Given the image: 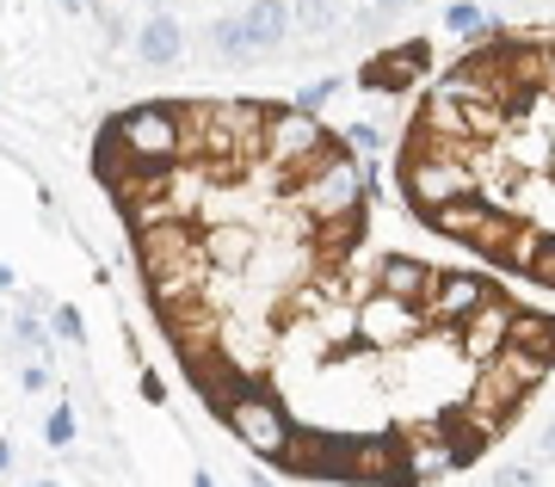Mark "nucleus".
<instances>
[{"label": "nucleus", "instance_id": "17", "mask_svg": "<svg viewBox=\"0 0 555 487\" xmlns=\"http://www.w3.org/2000/svg\"><path fill=\"white\" fill-rule=\"evenodd\" d=\"M537 463H555V420L543 426V438H537Z\"/></svg>", "mask_w": 555, "mask_h": 487}, {"label": "nucleus", "instance_id": "18", "mask_svg": "<svg viewBox=\"0 0 555 487\" xmlns=\"http://www.w3.org/2000/svg\"><path fill=\"white\" fill-rule=\"evenodd\" d=\"M371 7H377V13H396V7H408V0H371Z\"/></svg>", "mask_w": 555, "mask_h": 487}, {"label": "nucleus", "instance_id": "2", "mask_svg": "<svg viewBox=\"0 0 555 487\" xmlns=\"http://www.w3.org/2000/svg\"><path fill=\"white\" fill-rule=\"evenodd\" d=\"M420 328H426V309H420V303H401V296L377 291L358 309V333H364L371 346H408V339H420Z\"/></svg>", "mask_w": 555, "mask_h": 487}, {"label": "nucleus", "instance_id": "22", "mask_svg": "<svg viewBox=\"0 0 555 487\" xmlns=\"http://www.w3.org/2000/svg\"><path fill=\"white\" fill-rule=\"evenodd\" d=\"M43 487H56V482H43Z\"/></svg>", "mask_w": 555, "mask_h": 487}, {"label": "nucleus", "instance_id": "14", "mask_svg": "<svg viewBox=\"0 0 555 487\" xmlns=\"http://www.w3.org/2000/svg\"><path fill=\"white\" fill-rule=\"evenodd\" d=\"M346 137H352L358 149H364V155H377V149H383V137H377V130H371V124H352V130H346Z\"/></svg>", "mask_w": 555, "mask_h": 487}, {"label": "nucleus", "instance_id": "5", "mask_svg": "<svg viewBox=\"0 0 555 487\" xmlns=\"http://www.w3.org/2000/svg\"><path fill=\"white\" fill-rule=\"evenodd\" d=\"M494 296V284H481V278H463V272H438L433 296H426V321H463L469 309H481Z\"/></svg>", "mask_w": 555, "mask_h": 487}, {"label": "nucleus", "instance_id": "12", "mask_svg": "<svg viewBox=\"0 0 555 487\" xmlns=\"http://www.w3.org/2000/svg\"><path fill=\"white\" fill-rule=\"evenodd\" d=\"M537 482H543V475H537V463H506L494 475V487H537Z\"/></svg>", "mask_w": 555, "mask_h": 487}, {"label": "nucleus", "instance_id": "4", "mask_svg": "<svg viewBox=\"0 0 555 487\" xmlns=\"http://www.w3.org/2000/svg\"><path fill=\"white\" fill-rule=\"evenodd\" d=\"M433 68V43H401V50H389V56L364 62V75H358V87H371V93H408L420 75Z\"/></svg>", "mask_w": 555, "mask_h": 487}, {"label": "nucleus", "instance_id": "1", "mask_svg": "<svg viewBox=\"0 0 555 487\" xmlns=\"http://www.w3.org/2000/svg\"><path fill=\"white\" fill-rule=\"evenodd\" d=\"M401 185H408V204L426 216V210H438V204H451V197L476 192V174H469V161H456V155L408 149V161H401Z\"/></svg>", "mask_w": 555, "mask_h": 487}, {"label": "nucleus", "instance_id": "10", "mask_svg": "<svg viewBox=\"0 0 555 487\" xmlns=\"http://www.w3.org/2000/svg\"><path fill=\"white\" fill-rule=\"evenodd\" d=\"M444 25H451V31H463V38H494V20H488L481 7H469V0H463V7H451V13H444Z\"/></svg>", "mask_w": 555, "mask_h": 487}, {"label": "nucleus", "instance_id": "19", "mask_svg": "<svg viewBox=\"0 0 555 487\" xmlns=\"http://www.w3.org/2000/svg\"><path fill=\"white\" fill-rule=\"evenodd\" d=\"M192 487H217V482H210V475H204V469H198V475H192Z\"/></svg>", "mask_w": 555, "mask_h": 487}, {"label": "nucleus", "instance_id": "21", "mask_svg": "<svg viewBox=\"0 0 555 487\" xmlns=\"http://www.w3.org/2000/svg\"><path fill=\"white\" fill-rule=\"evenodd\" d=\"M0 284H13V272H7V266H0Z\"/></svg>", "mask_w": 555, "mask_h": 487}, {"label": "nucleus", "instance_id": "6", "mask_svg": "<svg viewBox=\"0 0 555 487\" xmlns=\"http://www.w3.org/2000/svg\"><path fill=\"white\" fill-rule=\"evenodd\" d=\"M433 284H438V272H433V266H420V259H408V254H389V259H383V272H377V291L383 296H401V303H420V309H426Z\"/></svg>", "mask_w": 555, "mask_h": 487}, {"label": "nucleus", "instance_id": "3", "mask_svg": "<svg viewBox=\"0 0 555 487\" xmlns=\"http://www.w3.org/2000/svg\"><path fill=\"white\" fill-rule=\"evenodd\" d=\"M229 413V426H235L241 445H254L259 457H284L291 450V432H284V413L266 401V395H241L235 408H222Z\"/></svg>", "mask_w": 555, "mask_h": 487}, {"label": "nucleus", "instance_id": "8", "mask_svg": "<svg viewBox=\"0 0 555 487\" xmlns=\"http://www.w3.org/2000/svg\"><path fill=\"white\" fill-rule=\"evenodd\" d=\"M241 31H247L254 50H272V43H284V31H291V7H284V0H254V7L241 13Z\"/></svg>", "mask_w": 555, "mask_h": 487}, {"label": "nucleus", "instance_id": "15", "mask_svg": "<svg viewBox=\"0 0 555 487\" xmlns=\"http://www.w3.org/2000/svg\"><path fill=\"white\" fill-rule=\"evenodd\" d=\"M339 93V75H327V80H315L309 93H302V105H321V99H334Z\"/></svg>", "mask_w": 555, "mask_h": 487}, {"label": "nucleus", "instance_id": "16", "mask_svg": "<svg viewBox=\"0 0 555 487\" xmlns=\"http://www.w3.org/2000/svg\"><path fill=\"white\" fill-rule=\"evenodd\" d=\"M56 333H62V339H80V315L75 309H56Z\"/></svg>", "mask_w": 555, "mask_h": 487}, {"label": "nucleus", "instance_id": "11", "mask_svg": "<svg viewBox=\"0 0 555 487\" xmlns=\"http://www.w3.org/2000/svg\"><path fill=\"white\" fill-rule=\"evenodd\" d=\"M210 43H217V56H229V62H241L254 43H247V31H241V20H217L210 25Z\"/></svg>", "mask_w": 555, "mask_h": 487}, {"label": "nucleus", "instance_id": "9", "mask_svg": "<svg viewBox=\"0 0 555 487\" xmlns=\"http://www.w3.org/2000/svg\"><path fill=\"white\" fill-rule=\"evenodd\" d=\"M291 25H302V31H334L339 25V0H297V13H291Z\"/></svg>", "mask_w": 555, "mask_h": 487}, {"label": "nucleus", "instance_id": "20", "mask_svg": "<svg viewBox=\"0 0 555 487\" xmlns=\"http://www.w3.org/2000/svg\"><path fill=\"white\" fill-rule=\"evenodd\" d=\"M7 463H13V450H7V445H0V469H7Z\"/></svg>", "mask_w": 555, "mask_h": 487}, {"label": "nucleus", "instance_id": "7", "mask_svg": "<svg viewBox=\"0 0 555 487\" xmlns=\"http://www.w3.org/2000/svg\"><path fill=\"white\" fill-rule=\"evenodd\" d=\"M137 50H142V62H155V68H167V62L185 50V25L167 13V7H155L149 20H142V31H137Z\"/></svg>", "mask_w": 555, "mask_h": 487}, {"label": "nucleus", "instance_id": "13", "mask_svg": "<svg viewBox=\"0 0 555 487\" xmlns=\"http://www.w3.org/2000/svg\"><path fill=\"white\" fill-rule=\"evenodd\" d=\"M68 438H75V413H68V408H56V413H50V445H68Z\"/></svg>", "mask_w": 555, "mask_h": 487}]
</instances>
